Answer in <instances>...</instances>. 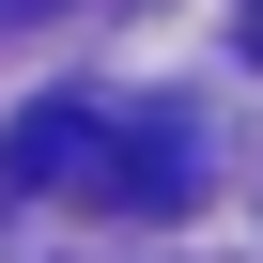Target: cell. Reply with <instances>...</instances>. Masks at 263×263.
<instances>
[{
    "label": "cell",
    "mask_w": 263,
    "mask_h": 263,
    "mask_svg": "<svg viewBox=\"0 0 263 263\" xmlns=\"http://www.w3.org/2000/svg\"><path fill=\"white\" fill-rule=\"evenodd\" d=\"M16 16H47V0H0V31H16Z\"/></svg>",
    "instance_id": "2"
},
{
    "label": "cell",
    "mask_w": 263,
    "mask_h": 263,
    "mask_svg": "<svg viewBox=\"0 0 263 263\" xmlns=\"http://www.w3.org/2000/svg\"><path fill=\"white\" fill-rule=\"evenodd\" d=\"M108 171H124L108 108H16V140H0V186L16 201H108Z\"/></svg>",
    "instance_id": "1"
}]
</instances>
